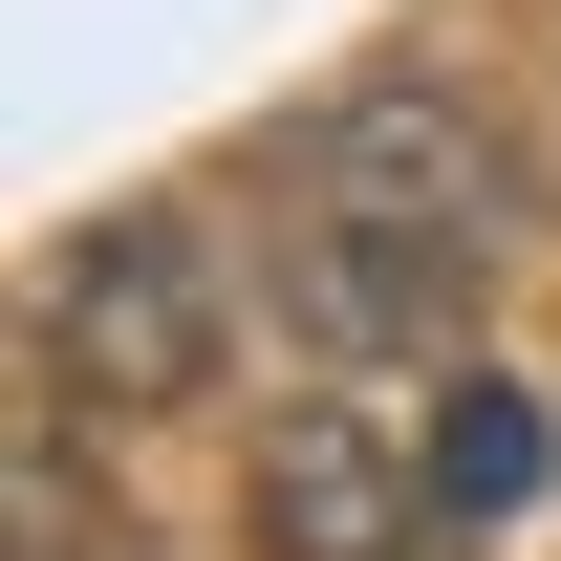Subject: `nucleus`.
<instances>
[{"instance_id": "f257e3e1", "label": "nucleus", "mask_w": 561, "mask_h": 561, "mask_svg": "<svg viewBox=\"0 0 561 561\" xmlns=\"http://www.w3.org/2000/svg\"><path fill=\"white\" fill-rule=\"evenodd\" d=\"M518 260V173L454 87H346V108H302L280 151V302H302V346H454Z\"/></svg>"}, {"instance_id": "f03ea898", "label": "nucleus", "mask_w": 561, "mask_h": 561, "mask_svg": "<svg viewBox=\"0 0 561 561\" xmlns=\"http://www.w3.org/2000/svg\"><path fill=\"white\" fill-rule=\"evenodd\" d=\"M216 238L195 216H87L66 280H44V367H66V411H173V389H216Z\"/></svg>"}, {"instance_id": "7ed1b4c3", "label": "nucleus", "mask_w": 561, "mask_h": 561, "mask_svg": "<svg viewBox=\"0 0 561 561\" xmlns=\"http://www.w3.org/2000/svg\"><path fill=\"white\" fill-rule=\"evenodd\" d=\"M260 561H476V518L432 496V454L389 411H302L260 476Z\"/></svg>"}, {"instance_id": "20e7f679", "label": "nucleus", "mask_w": 561, "mask_h": 561, "mask_svg": "<svg viewBox=\"0 0 561 561\" xmlns=\"http://www.w3.org/2000/svg\"><path fill=\"white\" fill-rule=\"evenodd\" d=\"M411 454H432V496H454V518H518V496H540V454H561V432L518 411L496 367H454V389H411Z\"/></svg>"}]
</instances>
